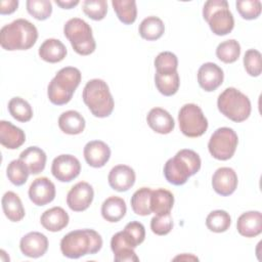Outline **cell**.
<instances>
[{
  "label": "cell",
  "instance_id": "8",
  "mask_svg": "<svg viewBox=\"0 0 262 262\" xmlns=\"http://www.w3.org/2000/svg\"><path fill=\"white\" fill-rule=\"evenodd\" d=\"M63 34L78 54L89 55L94 52L96 43L92 29L84 19L79 17L69 19L63 27Z\"/></svg>",
  "mask_w": 262,
  "mask_h": 262
},
{
  "label": "cell",
  "instance_id": "27",
  "mask_svg": "<svg viewBox=\"0 0 262 262\" xmlns=\"http://www.w3.org/2000/svg\"><path fill=\"white\" fill-rule=\"evenodd\" d=\"M127 207L125 201L117 195L107 198L101 205V215L108 222H118L126 214Z\"/></svg>",
  "mask_w": 262,
  "mask_h": 262
},
{
  "label": "cell",
  "instance_id": "43",
  "mask_svg": "<svg viewBox=\"0 0 262 262\" xmlns=\"http://www.w3.org/2000/svg\"><path fill=\"white\" fill-rule=\"evenodd\" d=\"M173 228V219L170 213L155 215L150 220V229L157 235H166Z\"/></svg>",
  "mask_w": 262,
  "mask_h": 262
},
{
  "label": "cell",
  "instance_id": "22",
  "mask_svg": "<svg viewBox=\"0 0 262 262\" xmlns=\"http://www.w3.org/2000/svg\"><path fill=\"white\" fill-rule=\"evenodd\" d=\"M70 217L61 207H53L46 210L40 218L42 226L51 232L60 231L69 224Z\"/></svg>",
  "mask_w": 262,
  "mask_h": 262
},
{
  "label": "cell",
  "instance_id": "11",
  "mask_svg": "<svg viewBox=\"0 0 262 262\" xmlns=\"http://www.w3.org/2000/svg\"><path fill=\"white\" fill-rule=\"evenodd\" d=\"M81 172L80 161L72 155L57 156L51 165V173L60 182H70Z\"/></svg>",
  "mask_w": 262,
  "mask_h": 262
},
{
  "label": "cell",
  "instance_id": "25",
  "mask_svg": "<svg viewBox=\"0 0 262 262\" xmlns=\"http://www.w3.org/2000/svg\"><path fill=\"white\" fill-rule=\"evenodd\" d=\"M85 125V119L77 111L63 112L58 118V127L66 134H80L84 131Z\"/></svg>",
  "mask_w": 262,
  "mask_h": 262
},
{
  "label": "cell",
  "instance_id": "13",
  "mask_svg": "<svg viewBox=\"0 0 262 262\" xmlns=\"http://www.w3.org/2000/svg\"><path fill=\"white\" fill-rule=\"evenodd\" d=\"M55 185L47 177L36 178L29 187V198L36 206H45L55 198Z\"/></svg>",
  "mask_w": 262,
  "mask_h": 262
},
{
  "label": "cell",
  "instance_id": "20",
  "mask_svg": "<svg viewBox=\"0 0 262 262\" xmlns=\"http://www.w3.org/2000/svg\"><path fill=\"white\" fill-rule=\"evenodd\" d=\"M146 122L155 132L160 134H169L175 127L173 117L162 107L151 108L146 116Z\"/></svg>",
  "mask_w": 262,
  "mask_h": 262
},
{
  "label": "cell",
  "instance_id": "24",
  "mask_svg": "<svg viewBox=\"0 0 262 262\" xmlns=\"http://www.w3.org/2000/svg\"><path fill=\"white\" fill-rule=\"evenodd\" d=\"M19 159L29 168L30 174L41 173L46 165V154L38 146H30L23 150L19 155Z\"/></svg>",
  "mask_w": 262,
  "mask_h": 262
},
{
  "label": "cell",
  "instance_id": "1",
  "mask_svg": "<svg viewBox=\"0 0 262 262\" xmlns=\"http://www.w3.org/2000/svg\"><path fill=\"white\" fill-rule=\"evenodd\" d=\"M102 247L101 235L94 229H77L66 234L60 241V251L64 257L78 259L93 255Z\"/></svg>",
  "mask_w": 262,
  "mask_h": 262
},
{
  "label": "cell",
  "instance_id": "40",
  "mask_svg": "<svg viewBox=\"0 0 262 262\" xmlns=\"http://www.w3.org/2000/svg\"><path fill=\"white\" fill-rule=\"evenodd\" d=\"M84 13L93 20H101L107 12V2L105 0H85L83 2Z\"/></svg>",
  "mask_w": 262,
  "mask_h": 262
},
{
  "label": "cell",
  "instance_id": "9",
  "mask_svg": "<svg viewBox=\"0 0 262 262\" xmlns=\"http://www.w3.org/2000/svg\"><path fill=\"white\" fill-rule=\"evenodd\" d=\"M180 131L187 137H200L208 129V120L202 108L194 103L184 104L178 113Z\"/></svg>",
  "mask_w": 262,
  "mask_h": 262
},
{
  "label": "cell",
  "instance_id": "10",
  "mask_svg": "<svg viewBox=\"0 0 262 262\" xmlns=\"http://www.w3.org/2000/svg\"><path fill=\"white\" fill-rule=\"evenodd\" d=\"M238 137L235 131L228 127H221L214 131L208 142L209 152L219 161L232 158L237 147Z\"/></svg>",
  "mask_w": 262,
  "mask_h": 262
},
{
  "label": "cell",
  "instance_id": "15",
  "mask_svg": "<svg viewBox=\"0 0 262 262\" xmlns=\"http://www.w3.org/2000/svg\"><path fill=\"white\" fill-rule=\"evenodd\" d=\"M223 79L224 74L222 69L214 62H206L198 71L199 85L207 92L214 91L221 86Z\"/></svg>",
  "mask_w": 262,
  "mask_h": 262
},
{
  "label": "cell",
  "instance_id": "37",
  "mask_svg": "<svg viewBox=\"0 0 262 262\" xmlns=\"http://www.w3.org/2000/svg\"><path fill=\"white\" fill-rule=\"evenodd\" d=\"M178 59L177 56L170 52L164 51L157 55L155 58L156 73L158 74H171L177 72Z\"/></svg>",
  "mask_w": 262,
  "mask_h": 262
},
{
  "label": "cell",
  "instance_id": "18",
  "mask_svg": "<svg viewBox=\"0 0 262 262\" xmlns=\"http://www.w3.org/2000/svg\"><path fill=\"white\" fill-rule=\"evenodd\" d=\"M135 172L127 165H117L108 173L110 186L117 191L123 192L130 189L135 183Z\"/></svg>",
  "mask_w": 262,
  "mask_h": 262
},
{
  "label": "cell",
  "instance_id": "34",
  "mask_svg": "<svg viewBox=\"0 0 262 262\" xmlns=\"http://www.w3.org/2000/svg\"><path fill=\"white\" fill-rule=\"evenodd\" d=\"M239 54L241 45L234 39L223 41L216 48V56L224 63H232L236 61Z\"/></svg>",
  "mask_w": 262,
  "mask_h": 262
},
{
  "label": "cell",
  "instance_id": "44",
  "mask_svg": "<svg viewBox=\"0 0 262 262\" xmlns=\"http://www.w3.org/2000/svg\"><path fill=\"white\" fill-rule=\"evenodd\" d=\"M114 260L118 262H137L139 261V258L137 257L136 253L134 252V249L132 248H126L122 249L116 254H114Z\"/></svg>",
  "mask_w": 262,
  "mask_h": 262
},
{
  "label": "cell",
  "instance_id": "42",
  "mask_svg": "<svg viewBox=\"0 0 262 262\" xmlns=\"http://www.w3.org/2000/svg\"><path fill=\"white\" fill-rule=\"evenodd\" d=\"M123 231L134 249L142 244L145 238V228L143 224L138 221H131L127 223Z\"/></svg>",
  "mask_w": 262,
  "mask_h": 262
},
{
  "label": "cell",
  "instance_id": "33",
  "mask_svg": "<svg viewBox=\"0 0 262 262\" xmlns=\"http://www.w3.org/2000/svg\"><path fill=\"white\" fill-rule=\"evenodd\" d=\"M8 112L13 119L18 122H29L33 117L31 104L21 97H13L8 102Z\"/></svg>",
  "mask_w": 262,
  "mask_h": 262
},
{
  "label": "cell",
  "instance_id": "26",
  "mask_svg": "<svg viewBox=\"0 0 262 262\" xmlns=\"http://www.w3.org/2000/svg\"><path fill=\"white\" fill-rule=\"evenodd\" d=\"M3 213L9 221L18 222L25 217V209L19 196L13 191H7L2 196Z\"/></svg>",
  "mask_w": 262,
  "mask_h": 262
},
{
  "label": "cell",
  "instance_id": "6",
  "mask_svg": "<svg viewBox=\"0 0 262 262\" xmlns=\"http://www.w3.org/2000/svg\"><path fill=\"white\" fill-rule=\"evenodd\" d=\"M219 112L229 120L241 123L251 115V101L247 95L234 87L226 88L217 99Z\"/></svg>",
  "mask_w": 262,
  "mask_h": 262
},
{
  "label": "cell",
  "instance_id": "32",
  "mask_svg": "<svg viewBox=\"0 0 262 262\" xmlns=\"http://www.w3.org/2000/svg\"><path fill=\"white\" fill-rule=\"evenodd\" d=\"M151 189L149 187H141L137 189L131 198V207L133 212L139 216H147L151 213L150 198Z\"/></svg>",
  "mask_w": 262,
  "mask_h": 262
},
{
  "label": "cell",
  "instance_id": "19",
  "mask_svg": "<svg viewBox=\"0 0 262 262\" xmlns=\"http://www.w3.org/2000/svg\"><path fill=\"white\" fill-rule=\"evenodd\" d=\"M236 228L241 235L255 237L262 232V215L259 211H249L243 213L237 221Z\"/></svg>",
  "mask_w": 262,
  "mask_h": 262
},
{
  "label": "cell",
  "instance_id": "45",
  "mask_svg": "<svg viewBox=\"0 0 262 262\" xmlns=\"http://www.w3.org/2000/svg\"><path fill=\"white\" fill-rule=\"evenodd\" d=\"M17 0H2L0 1V14H10L17 9Z\"/></svg>",
  "mask_w": 262,
  "mask_h": 262
},
{
  "label": "cell",
  "instance_id": "35",
  "mask_svg": "<svg viewBox=\"0 0 262 262\" xmlns=\"http://www.w3.org/2000/svg\"><path fill=\"white\" fill-rule=\"evenodd\" d=\"M29 174V168L20 159L11 161L6 168V175L9 181L16 186L25 184L28 180Z\"/></svg>",
  "mask_w": 262,
  "mask_h": 262
},
{
  "label": "cell",
  "instance_id": "17",
  "mask_svg": "<svg viewBox=\"0 0 262 262\" xmlns=\"http://www.w3.org/2000/svg\"><path fill=\"white\" fill-rule=\"evenodd\" d=\"M83 154L86 163L90 167L101 168L111 158V148L101 140H92L86 143Z\"/></svg>",
  "mask_w": 262,
  "mask_h": 262
},
{
  "label": "cell",
  "instance_id": "30",
  "mask_svg": "<svg viewBox=\"0 0 262 262\" xmlns=\"http://www.w3.org/2000/svg\"><path fill=\"white\" fill-rule=\"evenodd\" d=\"M155 84L158 91L165 96L174 95L180 85L179 75L177 72L171 74H155Z\"/></svg>",
  "mask_w": 262,
  "mask_h": 262
},
{
  "label": "cell",
  "instance_id": "7",
  "mask_svg": "<svg viewBox=\"0 0 262 262\" xmlns=\"http://www.w3.org/2000/svg\"><path fill=\"white\" fill-rule=\"evenodd\" d=\"M203 17L217 36L229 34L234 27V18L225 0H209L203 8Z\"/></svg>",
  "mask_w": 262,
  "mask_h": 262
},
{
  "label": "cell",
  "instance_id": "31",
  "mask_svg": "<svg viewBox=\"0 0 262 262\" xmlns=\"http://www.w3.org/2000/svg\"><path fill=\"white\" fill-rule=\"evenodd\" d=\"M113 8L124 25H131L136 20L137 17V7L134 0H113Z\"/></svg>",
  "mask_w": 262,
  "mask_h": 262
},
{
  "label": "cell",
  "instance_id": "21",
  "mask_svg": "<svg viewBox=\"0 0 262 262\" xmlns=\"http://www.w3.org/2000/svg\"><path fill=\"white\" fill-rule=\"evenodd\" d=\"M26 141L25 132L7 121L0 122V143L8 149H16Z\"/></svg>",
  "mask_w": 262,
  "mask_h": 262
},
{
  "label": "cell",
  "instance_id": "5",
  "mask_svg": "<svg viewBox=\"0 0 262 262\" xmlns=\"http://www.w3.org/2000/svg\"><path fill=\"white\" fill-rule=\"evenodd\" d=\"M82 98L94 117L106 118L114 111V98L106 82L101 79L88 81L83 89Z\"/></svg>",
  "mask_w": 262,
  "mask_h": 262
},
{
  "label": "cell",
  "instance_id": "23",
  "mask_svg": "<svg viewBox=\"0 0 262 262\" xmlns=\"http://www.w3.org/2000/svg\"><path fill=\"white\" fill-rule=\"evenodd\" d=\"M68 51L64 44L58 39H46L39 47V56L46 62L55 63L61 61Z\"/></svg>",
  "mask_w": 262,
  "mask_h": 262
},
{
  "label": "cell",
  "instance_id": "16",
  "mask_svg": "<svg viewBox=\"0 0 262 262\" xmlns=\"http://www.w3.org/2000/svg\"><path fill=\"white\" fill-rule=\"evenodd\" d=\"M19 249L27 257H42L48 250V238L45 234L38 231L29 232L21 237Z\"/></svg>",
  "mask_w": 262,
  "mask_h": 262
},
{
  "label": "cell",
  "instance_id": "2",
  "mask_svg": "<svg viewBox=\"0 0 262 262\" xmlns=\"http://www.w3.org/2000/svg\"><path fill=\"white\" fill-rule=\"evenodd\" d=\"M38 39L37 28L25 18H18L0 30L1 47L8 51L28 50Z\"/></svg>",
  "mask_w": 262,
  "mask_h": 262
},
{
  "label": "cell",
  "instance_id": "29",
  "mask_svg": "<svg viewBox=\"0 0 262 262\" xmlns=\"http://www.w3.org/2000/svg\"><path fill=\"white\" fill-rule=\"evenodd\" d=\"M138 32L141 38L147 41H155L163 36L165 25L158 16H147L140 23Z\"/></svg>",
  "mask_w": 262,
  "mask_h": 262
},
{
  "label": "cell",
  "instance_id": "38",
  "mask_svg": "<svg viewBox=\"0 0 262 262\" xmlns=\"http://www.w3.org/2000/svg\"><path fill=\"white\" fill-rule=\"evenodd\" d=\"M26 5L28 12L38 20H45L52 13V5L48 0H28Z\"/></svg>",
  "mask_w": 262,
  "mask_h": 262
},
{
  "label": "cell",
  "instance_id": "12",
  "mask_svg": "<svg viewBox=\"0 0 262 262\" xmlns=\"http://www.w3.org/2000/svg\"><path fill=\"white\" fill-rule=\"evenodd\" d=\"M94 191L92 186L85 181L75 184L67 195V204L74 212H82L89 208L93 201Z\"/></svg>",
  "mask_w": 262,
  "mask_h": 262
},
{
  "label": "cell",
  "instance_id": "28",
  "mask_svg": "<svg viewBox=\"0 0 262 262\" xmlns=\"http://www.w3.org/2000/svg\"><path fill=\"white\" fill-rule=\"evenodd\" d=\"M174 205V195L165 188H158L151 191L150 209L156 215L168 214Z\"/></svg>",
  "mask_w": 262,
  "mask_h": 262
},
{
  "label": "cell",
  "instance_id": "14",
  "mask_svg": "<svg viewBox=\"0 0 262 262\" xmlns=\"http://www.w3.org/2000/svg\"><path fill=\"white\" fill-rule=\"evenodd\" d=\"M237 175L232 168H218L212 177L213 189L222 196L232 194L237 187Z\"/></svg>",
  "mask_w": 262,
  "mask_h": 262
},
{
  "label": "cell",
  "instance_id": "46",
  "mask_svg": "<svg viewBox=\"0 0 262 262\" xmlns=\"http://www.w3.org/2000/svg\"><path fill=\"white\" fill-rule=\"evenodd\" d=\"M55 3L60 6L61 8L63 9H71L73 7H75L76 5L79 4V1L78 0H69V1H59V0H56Z\"/></svg>",
  "mask_w": 262,
  "mask_h": 262
},
{
  "label": "cell",
  "instance_id": "47",
  "mask_svg": "<svg viewBox=\"0 0 262 262\" xmlns=\"http://www.w3.org/2000/svg\"><path fill=\"white\" fill-rule=\"evenodd\" d=\"M174 260H194V261H198L199 259L192 255H188L187 254H183L181 256H177L174 258Z\"/></svg>",
  "mask_w": 262,
  "mask_h": 262
},
{
  "label": "cell",
  "instance_id": "3",
  "mask_svg": "<svg viewBox=\"0 0 262 262\" xmlns=\"http://www.w3.org/2000/svg\"><path fill=\"white\" fill-rule=\"evenodd\" d=\"M201 158L192 149H180L164 166V176L173 185H183L201 169Z\"/></svg>",
  "mask_w": 262,
  "mask_h": 262
},
{
  "label": "cell",
  "instance_id": "36",
  "mask_svg": "<svg viewBox=\"0 0 262 262\" xmlns=\"http://www.w3.org/2000/svg\"><path fill=\"white\" fill-rule=\"evenodd\" d=\"M231 223L229 214L224 210L212 211L206 218V225L209 230L213 232H224L226 231Z\"/></svg>",
  "mask_w": 262,
  "mask_h": 262
},
{
  "label": "cell",
  "instance_id": "39",
  "mask_svg": "<svg viewBox=\"0 0 262 262\" xmlns=\"http://www.w3.org/2000/svg\"><path fill=\"white\" fill-rule=\"evenodd\" d=\"M235 6L239 15L247 20L257 18L262 10V4L259 0H238Z\"/></svg>",
  "mask_w": 262,
  "mask_h": 262
},
{
  "label": "cell",
  "instance_id": "4",
  "mask_svg": "<svg viewBox=\"0 0 262 262\" xmlns=\"http://www.w3.org/2000/svg\"><path fill=\"white\" fill-rule=\"evenodd\" d=\"M81 78V72L77 68L66 67L60 69L47 87V95L50 102L55 105L68 103L80 85Z\"/></svg>",
  "mask_w": 262,
  "mask_h": 262
},
{
  "label": "cell",
  "instance_id": "41",
  "mask_svg": "<svg viewBox=\"0 0 262 262\" xmlns=\"http://www.w3.org/2000/svg\"><path fill=\"white\" fill-rule=\"evenodd\" d=\"M244 67L246 72L252 77H258L262 71L261 53L256 49H249L244 56Z\"/></svg>",
  "mask_w": 262,
  "mask_h": 262
}]
</instances>
